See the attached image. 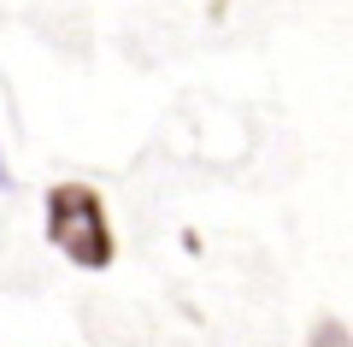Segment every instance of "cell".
Listing matches in <instances>:
<instances>
[{"mask_svg":"<svg viewBox=\"0 0 353 347\" xmlns=\"http://www.w3.org/2000/svg\"><path fill=\"white\" fill-rule=\"evenodd\" d=\"M41 212H48V241L77 271H106L118 259V236H112V218H106V200L88 183H53Z\"/></svg>","mask_w":353,"mask_h":347,"instance_id":"cell-1","label":"cell"},{"mask_svg":"<svg viewBox=\"0 0 353 347\" xmlns=\"http://www.w3.org/2000/svg\"><path fill=\"white\" fill-rule=\"evenodd\" d=\"M306 347H353V335H347V324H341V318H324Z\"/></svg>","mask_w":353,"mask_h":347,"instance_id":"cell-2","label":"cell"},{"mask_svg":"<svg viewBox=\"0 0 353 347\" xmlns=\"http://www.w3.org/2000/svg\"><path fill=\"white\" fill-rule=\"evenodd\" d=\"M0 188H12V171H6V153H0Z\"/></svg>","mask_w":353,"mask_h":347,"instance_id":"cell-3","label":"cell"}]
</instances>
